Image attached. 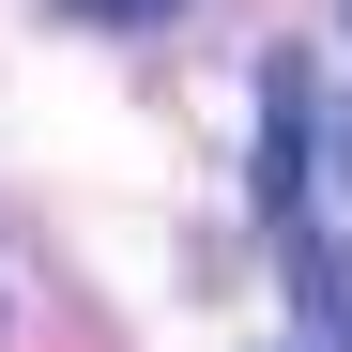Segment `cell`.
<instances>
[{
	"label": "cell",
	"instance_id": "1",
	"mask_svg": "<svg viewBox=\"0 0 352 352\" xmlns=\"http://www.w3.org/2000/svg\"><path fill=\"white\" fill-rule=\"evenodd\" d=\"M261 92H276V123H261V199L291 214V199H307V62L276 46V62H261Z\"/></svg>",
	"mask_w": 352,
	"mask_h": 352
},
{
	"label": "cell",
	"instance_id": "2",
	"mask_svg": "<svg viewBox=\"0 0 352 352\" xmlns=\"http://www.w3.org/2000/svg\"><path fill=\"white\" fill-rule=\"evenodd\" d=\"M291 291H307V322L352 352V230H337V245H291Z\"/></svg>",
	"mask_w": 352,
	"mask_h": 352
},
{
	"label": "cell",
	"instance_id": "3",
	"mask_svg": "<svg viewBox=\"0 0 352 352\" xmlns=\"http://www.w3.org/2000/svg\"><path fill=\"white\" fill-rule=\"evenodd\" d=\"M62 16H107V31H153L168 0H62Z\"/></svg>",
	"mask_w": 352,
	"mask_h": 352
},
{
	"label": "cell",
	"instance_id": "4",
	"mask_svg": "<svg viewBox=\"0 0 352 352\" xmlns=\"http://www.w3.org/2000/svg\"><path fill=\"white\" fill-rule=\"evenodd\" d=\"M337 184H352V123H337Z\"/></svg>",
	"mask_w": 352,
	"mask_h": 352
}]
</instances>
